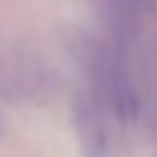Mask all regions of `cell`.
Listing matches in <instances>:
<instances>
[{"instance_id": "6da1fadb", "label": "cell", "mask_w": 157, "mask_h": 157, "mask_svg": "<svg viewBox=\"0 0 157 157\" xmlns=\"http://www.w3.org/2000/svg\"><path fill=\"white\" fill-rule=\"evenodd\" d=\"M74 115L80 139L88 157L107 155V133L101 117V105L94 100L92 94H78L74 104Z\"/></svg>"}]
</instances>
